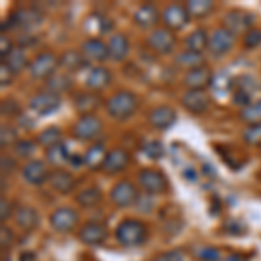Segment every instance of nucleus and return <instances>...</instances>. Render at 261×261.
I'll list each match as a JSON object with an SVG mask.
<instances>
[{
    "label": "nucleus",
    "mask_w": 261,
    "mask_h": 261,
    "mask_svg": "<svg viewBox=\"0 0 261 261\" xmlns=\"http://www.w3.org/2000/svg\"><path fill=\"white\" fill-rule=\"evenodd\" d=\"M259 148H261V145H259Z\"/></svg>",
    "instance_id": "52"
},
{
    "label": "nucleus",
    "mask_w": 261,
    "mask_h": 261,
    "mask_svg": "<svg viewBox=\"0 0 261 261\" xmlns=\"http://www.w3.org/2000/svg\"><path fill=\"white\" fill-rule=\"evenodd\" d=\"M7 261H9V259H7Z\"/></svg>",
    "instance_id": "53"
},
{
    "label": "nucleus",
    "mask_w": 261,
    "mask_h": 261,
    "mask_svg": "<svg viewBox=\"0 0 261 261\" xmlns=\"http://www.w3.org/2000/svg\"><path fill=\"white\" fill-rule=\"evenodd\" d=\"M181 105H183L185 110H188L193 115H202V113L207 112L209 105H211V98L205 91H187L181 96Z\"/></svg>",
    "instance_id": "15"
},
{
    "label": "nucleus",
    "mask_w": 261,
    "mask_h": 261,
    "mask_svg": "<svg viewBox=\"0 0 261 261\" xmlns=\"http://www.w3.org/2000/svg\"><path fill=\"white\" fill-rule=\"evenodd\" d=\"M110 200L117 207H130L140 200L138 188L130 181H119L110 190Z\"/></svg>",
    "instance_id": "7"
},
{
    "label": "nucleus",
    "mask_w": 261,
    "mask_h": 261,
    "mask_svg": "<svg viewBox=\"0 0 261 261\" xmlns=\"http://www.w3.org/2000/svg\"><path fill=\"white\" fill-rule=\"evenodd\" d=\"M35 148H37V145L30 140H19L12 146L16 157H19V159H30L32 155L35 153Z\"/></svg>",
    "instance_id": "39"
},
{
    "label": "nucleus",
    "mask_w": 261,
    "mask_h": 261,
    "mask_svg": "<svg viewBox=\"0 0 261 261\" xmlns=\"http://www.w3.org/2000/svg\"><path fill=\"white\" fill-rule=\"evenodd\" d=\"M0 220H2V223H6L7 221V218L11 216V202L6 199V197H2L0 199Z\"/></svg>",
    "instance_id": "47"
},
{
    "label": "nucleus",
    "mask_w": 261,
    "mask_h": 261,
    "mask_svg": "<svg viewBox=\"0 0 261 261\" xmlns=\"http://www.w3.org/2000/svg\"><path fill=\"white\" fill-rule=\"evenodd\" d=\"M0 244H2V249H7V247L12 246V242H14V235H12V231L7 228L6 225H2V228H0Z\"/></svg>",
    "instance_id": "46"
},
{
    "label": "nucleus",
    "mask_w": 261,
    "mask_h": 261,
    "mask_svg": "<svg viewBox=\"0 0 261 261\" xmlns=\"http://www.w3.org/2000/svg\"><path fill=\"white\" fill-rule=\"evenodd\" d=\"M21 172H23V178L27 183L35 185V187H40V185L47 183L50 171L47 169V164L44 161H37V159H32L21 167Z\"/></svg>",
    "instance_id": "14"
},
{
    "label": "nucleus",
    "mask_w": 261,
    "mask_h": 261,
    "mask_svg": "<svg viewBox=\"0 0 261 261\" xmlns=\"http://www.w3.org/2000/svg\"><path fill=\"white\" fill-rule=\"evenodd\" d=\"M161 18H162L161 11H159L157 6H153V4H143V6L138 7L133 14L134 23L141 28H146V30L151 27H155Z\"/></svg>",
    "instance_id": "23"
},
{
    "label": "nucleus",
    "mask_w": 261,
    "mask_h": 261,
    "mask_svg": "<svg viewBox=\"0 0 261 261\" xmlns=\"http://www.w3.org/2000/svg\"><path fill=\"white\" fill-rule=\"evenodd\" d=\"M252 23H254V18L252 14L246 11H241V9H233V11H228L223 18V28L228 30L230 33L237 35V33H244V32H249L252 28Z\"/></svg>",
    "instance_id": "9"
},
{
    "label": "nucleus",
    "mask_w": 261,
    "mask_h": 261,
    "mask_svg": "<svg viewBox=\"0 0 261 261\" xmlns=\"http://www.w3.org/2000/svg\"><path fill=\"white\" fill-rule=\"evenodd\" d=\"M73 105H75V110L81 113V115H92L99 108L101 98L92 91H82L77 92Z\"/></svg>",
    "instance_id": "26"
},
{
    "label": "nucleus",
    "mask_w": 261,
    "mask_h": 261,
    "mask_svg": "<svg viewBox=\"0 0 261 261\" xmlns=\"http://www.w3.org/2000/svg\"><path fill=\"white\" fill-rule=\"evenodd\" d=\"M162 21L166 24V28L169 30H181L188 24L190 21V14L187 11V6H181V4H169L167 7H164L162 11Z\"/></svg>",
    "instance_id": "10"
},
{
    "label": "nucleus",
    "mask_w": 261,
    "mask_h": 261,
    "mask_svg": "<svg viewBox=\"0 0 261 261\" xmlns=\"http://www.w3.org/2000/svg\"><path fill=\"white\" fill-rule=\"evenodd\" d=\"M146 45L155 54H171L176 45V35L169 28H155L146 37Z\"/></svg>",
    "instance_id": "5"
},
{
    "label": "nucleus",
    "mask_w": 261,
    "mask_h": 261,
    "mask_svg": "<svg viewBox=\"0 0 261 261\" xmlns=\"http://www.w3.org/2000/svg\"><path fill=\"white\" fill-rule=\"evenodd\" d=\"M2 63H6L7 68H9L14 75L21 73V71H23L24 68H28V66H30L27 54H24V50L21 49V47H14V49H12V53Z\"/></svg>",
    "instance_id": "33"
},
{
    "label": "nucleus",
    "mask_w": 261,
    "mask_h": 261,
    "mask_svg": "<svg viewBox=\"0 0 261 261\" xmlns=\"http://www.w3.org/2000/svg\"><path fill=\"white\" fill-rule=\"evenodd\" d=\"M47 185L54 192L61 193V195H68V193L73 192L75 187H77V179H75L73 174L68 171L54 169V171H50Z\"/></svg>",
    "instance_id": "20"
},
{
    "label": "nucleus",
    "mask_w": 261,
    "mask_h": 261,
    "mask_svg": "<svg viewBox=\"0 0 261 261\" xmlns=\"http://www.w3.org/2000/svg\"><path fill=\"white\" fill-rule=\"evenodd\" d=\"M21 113V107L18 103H16L12 98H7L2 101V115L4 117H14Z\"/></svg>",
    "instance_id": "44"
},
{
    "label": "nucleus",
    "mask_w": 261,
    "mask_h": 261,
    "mask_svg": "<svg viewBox=\"0 0 261 261\" xmlns=\"http://www.w3.org/2000/svg\"><path fill=\"white\" fill-rule=\"evenodd\" d=\"M112 82V71L101 65L92 66L89 70V73L86 75V87L87 91H101L105 87H108Z\"/></svg>",
    "instance_id": "22"
},
{
    "label": "nucleus",
    "mask_w": 261,
    "mask_h": 261,
    "mask_svg": "<svg viewBox=\"0 0 261 261\" xmlns=\"http://www.w3.org/2000/svg\"><path fill=\"white\" fill-rule=\"evenodd\" d=\"M58 66H60V58L56 54L40 53L35 56V60L30 61L28 73H30L32 79H37V81H47L49 77L56 73Z\"/></svg>",
    "instance_id": "3"
},
{
    "label": "nucleus",
    "mask_w": 261,
    "mask_h": 261,
    "mask_svg": "<svg viewBox=\"0 0 261 261\" xmlns=\"http://www.w3.org/2000/svg\"><path fill=\"white\" fill-rule=\"evenodd\" d=\"M138 183L150 195H161V193L167 190V178L164 176V172L157 169H150V167L140 171Z\"/></svg>",
    "instance_id": "6"
},
{
    "label": "nucleus",
    "mask_w": 261,
    "mask_h": 261,
    "mask_svg": "<svg viewBox=\"0 0 261 261\" xmlns=\"http://www.w3.org/2000/svg\"><path fill=\"white\" fill-rule=\"evenodd\" d=\"M214 9L213 0H190L187 2V11L190 14V18H205L207 14H211Z\"/></svg>",
    "instance_id": "36"
},
{
    "label": "nucleus",
    "mask_w": 261,
    "mask_h": 261,
    "mask_svg": "<svg viewBox=\"0 0 261 261\" xmlns=\"http://www.w3.org/2000/svg\"><path fill=\"white\" fill-rule=\"evenodd\" d=\"M61 136H63L61 129L56 127V125H50V127H45L39 136H37V145H40V146H44L45 150H49V148H53V146L63 143Z\"/></svg>",
    "instance_id": "34"
},
{
    "label": "nucleus",
    "mask_w": 261,
    "mask_h": 261,
    "mask_svg": "<svg viewBox=\"0 0 261 261\" xmlns=\"http://www.w3.org/2000/svg\"><path fill=\"white\" fill-rule=\"evenodd\" d=\"M70 157L71 155L68 153V148H66L65 143H60V145L45 150V161L56 169H60L65 164H70Z\"/></svg>",
    "instance_id": "30"
},
{
    "label": "nucleus",
    "mask_w": 261,
    "mask_h": 261,
    "mask_svg": "<svg viewBox=\"0 0 261 261\" xmlns=\"http://www.w3.org/2000/svg\"><path fill=\"white\" fill-rule=\"evenodd\" d=\"M244 45L247 49H256L261 45V28L252 27L249 32L244 35Z\"/></svg>",
    "instance_id": "43"
},
{
    "label": "nucleus",
    "mask_w": 261,
    "mask_h": 261,
    "mask_svg": "<svg viewBox=\"0 0 261 261\" xmlns=\"http://www.w3.org/2000/svg\"><path fill=\"white\" fill-rule=\"evenodd\" d=\"M115 239L120 246L124 247H138L143 246L148 239V230H146L145 223L140 220H124L117 226Z\"/></svg>",
    "instance_id": "2"
},
{
    "label": "nucleus",
    "mask_w": 261,
    "mask_h": 261,
    "mask_svg": "<svg viewBox=\"0 0 261 261\" xmlns=\"http://www.w3.org/2000/svg\"><path fill=\"white\" fill-rule=\"evenodd\" d=\"M44 21V16L39 9L35 7H19L11 14L9 18V27L14 28H23V30H32L37 28Z\"/></svg>",
    "instance_id": "8"
},
{
    "label": "nucleus",
    "mask_w": 261,
    "mask_h": 261,
    "mask_svg": "<svg viewBox=\"0 0 261 261\" xmlns=\"http://www.w3.org/2000/svg\"><path fill=\"white\" fill-rule=\"evenodd\" d=\"M2 172L6 174V172H12L16 169V161L12 157H9V155H2Z\"/></svg>",
    "instance_id": "48"
},
{
    "label": "nucleus",
    "mask_w": 261,
    "mask_h": 261,
    "mask_svg": "<svg viewBox=\"0 0 261 261\" xmlns=\"http://www.w3.org/2000/svg\"><path fill=\"white\" fill-rule=\"evenodd\" d=\"M226 261H242V258H241V256H237V254H231V256L226 258Z\"/></svg>",
    "instance_id": "51"
},
{
    "label": "nucleus",
    "mask_w": 261,
    "mask_h": 261,
    "mask_svg": "<svg viewBox=\"0 0 261 261\" xmlns=\"http://www.w3.org/2000/svg\"><path fill=\"white\" fill-rule=\"evenodd\" d=\"M108 237L107 226H103L101 223H87L84 225L81 231H79V241L86 246H101Z\"/></svg>",
    "instance_id": "21"
},
{
    "label": "nucleus",
    "mask_w": 261,
    "mask_h": 261,
    "mask_svg": "<svg viewBox=\"0 0 261 261\" xmlns=\"http://www.w3.org/2000/svg\"><path fill=\"white\" fill-rule=\"evenodd\" d=\"M143 151H145V155L151 159V161H159V159L164 157V145L159 140L146 141L143 145Z\"/></svg>",
    "instance_id": "40"
},
{
    "label": "nucleus",
    "mask_w": 261,
    "mask_h": 261,
    "mask_svg": "<svg viewBox=\"0 0 261 261\" xmlns=\"http://www.w3.org/2000/svg\"><path fill=\"white\" fill-rule=\"evenodd\" d=\"M140 107V99L134 92L127 89H122L115 94H112L107 99V112L112 119L115 120H127L136 113Z\"/></svg>",
    "instance_id": "1"
},
{
    "label": "nucleus",
    "mask_w": 261,
    "mask_h": 261,
    "mask_svg": "<svg viewBox=\"0 0 261 261\" xmlns=\"http://www.w3.org/2000/svg\"><path fill=\"white\" fill-rule=\"evenodd\" d=\"M12 49H14L12 40L6 35V33H2V35H0V56H2V61L12 53Z\"/></svg>",
    "instance_id": "45"
},
{
    "label": "nucleus",
    "mask_w": 261,
    "mask_h": 261,
    "mask_svg": "<svg viewBox=\"0 0 261 261\" xmlns=\"http://www.w3.org/2000/svg\"><path fill=\"white\" fill-rule=\"evenodd\" d=\"M18 141L19 140H18V130H16V127L4 124L2 129H0V146L7 148V146H14Z\"/></svg>",
    "instance_id": "38"
},
{
    "label": "nucleus",
    "mask_w": 261,
    "mask_h": 261,
    "mask_svg": "<svg viewBox=\"0 0 261 261\" xmlns=\"http://www.w3.org/2000/svg\"><path fill=\"white\" fill-rule=\"evenodd\" d=\"M108 54H110L112 61H124L129 54V39L125 33H113V35L108 39Z\"/></svg>",
    "instance_id": "25"
},
{
    "label": "nucleus",
    "mask_w": 261,
    "mask_h": 261,
    "mask_svg": "<svg viewBox=\"0 0 261 261\" xmlns=\"http://www.w3.org/2000/svg\"><path fill=\"white\" fill-rule=\"evenodd\" d=\"M176 112L174 108L167 107V105H161V107H155L153 110L148 113V122L151 127L159 130H167L176 124Z\"/></svg>",
    "instance_id": "18"
},
{
    "label": "nucleus",
    "mask_w": 261,
    "mask_h": 261,
    "mask_svg": "<svg viewBox=\"0 0 261 261\" xmlns=\"http://www.w3.org/2000/svg\"><path fill=\"white\" fill-rule=\"evenodd\" d=\"M242 138L247 145H261V124H252L247 125L242 133Z\"/></svg>",
    "instance_id": "41"
},
{
    "label": "nucleus",
    "mask_w": 261,
    "mask_h": 261,
    "mask_svg": "<svg viewBox=\"0 0 261 261\" xmlns=\"http://www.w3.org/2000/svg\"><path fill=\"white\" fill-rule=\"evenodd\" d=\"M0 70H2V86L6 87L7 84L11 82V79L14 77V73H12V71L7 68V65L6 63H2V66H0Z\"/></svg>",
    "instance_id": "50"
},
{
    "label": "nucleus",
    "mask_w": 261,
    "mask_h": 261,
    "mask_svg": "<svg viewBox=\"0 0 261 261\" xmlns=\"http://www.w3.org/2000/svg\"><path fill=\"white\" fill-rule=\"evenodd\" d=\"M103 133V120L98 115H81V119L73 124L71 127V134L77 140L82 141H92Z\"/></svg>",
    "instance_id": "4"
},
{
    "label": "nucleus",
    "mask_w": 261,
    "mask_h": 261,
    "mask_svg": "<svg viewBox=\"0 0 261 261\" xmlns=\"http://www.w3.org/2000/svg\"><path fill=\"white\" fill-rule=\"evenodd\" d=\"M197 259L199 261H221V252L216 247L205 246L200 247L199 252H197Z\"/></svg>",
    "instance_id": "42"
},
{
    "label": "nucleus",
    "mask_w": 261,
    "mask_h": 261,
    "mask_svg": "<svg viewBox=\"0 0 261 261\" xmlns=\"http://www.w3.org/2000/svg\"><path fill=\"white\" fill-rule=\"evenodd\" d=\"M241 119L246 122L247 125L252 124H261V99L252 101L249 107L242 108L241 112Z\"/></svg>",
    "instance_id": "37"
},
{
    "label": "nucleus",
    "mask_w": 261,
    "mask_h": 261,
    "mask_svg": "<svg viewBox=\"0 0 261 261\" xmlns=\"http://www.w3.org/2000/svg\"><path fill=\"white\" fill-rule=\"evenodd\" d=\"M14 223L23 231H33V230L39 228L40 216H39V213H37L33 207H28V205H21V207L16 209V213H14Z\"/></svg>",
    "instance_id": "24"
},
{
    "label": "nucleus",
    "mask_w": 261,
    "mask_h": 261,
    "mask_svg": "<svg viewBox=\"0 0 261 261\" xmlns=\"http://www.w3.org/2000/svg\"><path fill=\"white\" fill-rule=\"evenodd\" d=\"M233 44H235L233 33H230L228 30H225V28H218V30H214L211 35H209L207 50L213 56H223V54L230 53Z\"/></svg>",
    "instance_id": "13"
},
{
    "label": "nucleus",
    "mask_w": 261,
    "mask_h": 261,
    "mask_svg": "<svg viewBox=\"0 0 261 261\" xmlns=\"http://www.w3.org/2000/svg\"><path fill=\"white\" fill-rule=\"evenodd\" d=\"M87 65H89V61L84 58L81 50H66L60 58V66H63L66 71H79Z\"/></svg>",
    "instance_id": "29"
},
{
    "label": "nucleus",
    "mask_w": 261,
    "mask_h": 261,
    "mask_svg": "<svg viewBox=\"0 0 261 261\" xmlns=\"http://www.w3.org/2000/svg\"><path fill=\"white\" fill-rule=\"evenodd\" d=\"M61 107V98L49 91H42L30 99V108L37 115H53Z\"/></svg>",
    "instance_id": "12"
},
{
    "label": "nucleus",
    "mask_w": 261,
    "mask_h": 261,
    "mask_svg": "<svg viewBox=\"0 0 261 261\" xmlns=\"http://www.w3.org/2000/svg\"><path fill=\"white\" fill-rule=\"evenodd\" d=\"M207 44H209V35H207V32L202 30V28L193 30L190 35L185 39V45H187V49L195 50V53H202L204 49H207Z\"/></svg>",
    "instance_id": "35"
},
{
    "label": "nucleus",
    "mask_w": 261,
    "mask_h": 261,
    "mask_svg": "<svg viewBox=\"0 0 261 261\" xmlns=\"http://www.w3.org/2000/svg\"><path fill=\"white\" fill-rule=\"evenodd\" d=\"M79 223V214L71 207H60L50 214V226L58 233H70Z\"/></svg>",
    "instance_id": "11"
},
{
    "label": "nucleus",
    "mask_w": 261,
    "mask_h": 261,
    "mask_svg": "<svg viewBox=\"0 0 261 261\" xmlns=\"http://www.w3.org/2000/svg\"><path fill=\"white\" fill-rule=\"evenodd\" d=\"M157 261H183V256L178 251H169L166 254H162Z\"/></svg>",
    "instance_id": "49"
},
{
    "label": "nucleus",
    "mask_w": 261,
    "mask_h": 261,
    "mask_svg": "<svg viewBox=\"0 0 261 261\" xmlns=\"http://www.w3.org/2000/svg\"><path fill=\"white\" fill-rule=\"evenodd\" d=\"M214 75L207 66H199V68H193L187 71L183 79V84L188 87V91H204L205 87H209L213 84Z\"/></svg>",
    "instance_id": "19"
},
{
    "label": "nucleus",
    "mask_w": 261,
    "mask_h": 261,
    "mask_svg": "<svg viewBox=\"0 0 261 261\" xmlns=\"http://www.w3.org/2000/svg\"><path fill=\"white\" fill-rule=\"evenodd\" d=\"M129 162H130V155H129L127 150L113 148V150L108 151L107 161H105L101 171H105L108 176H115V174H119V172H124L125 169H127Z\"/></svg>",
    "instance_id": "16"
},
{
    "label": "nucleus",
    "mask_w": 261,
    "mask_h": 261,
    "mask_svg": "<svg viewBox=\"0 0 261 261\" xmlns=\"http://www.w3.org/2000/svg\"><path fill=\"white\" fill-rule=\"evenodd\" d=\"M75 200H77V204L82 205V207H96V205H99L101 200H103V192H101L98 187L92 185V187H87L79 192Z\"/></svg>",
    "instance_id": "31"
},
{
    "label": "nucleus",
    "mask_w": 261,
    "mask_h": 261,
    "mask_svg": "<svg viewBox=\"0 0 261 261\" xmlns=\"http://www.w3.org/2000/svg\"><path fill=\"white\" fill-rule=\"evenodd\" d=\"M81 53L84 54L87 61H92V63H103L107 60H110V54H108V42L101 40V39H87L86 42L82 44L81 47Z\"/></svg>",
    "instance_id": "17"
},
{
    "label": "nucleus",
    "mask_w": 261,
    "mask_h": 261,
    "mask_svg": "<svg viewBox=\"0 0 261 261\" xmlns=\"http://www.w3.org/2000/svg\"><path fill=\"white\" fill-rule=\"evenodd\" d=\"M108 151L105 148V145L101 141L91 145V148H87V151L84 153V166H87L89 169L96 171L103 167L105 161H107Z\"/></svg>",
    "instance_id": "28"
},
{
    "label": "nucleus",
    "mask_w": 261,
    "mask_h": 261,
    "mask_svg": "<svg viewBox=\"0 0 261 261\" xmlns=\"http://www.w3.org/2000/svg\"><path fill=\"white\" fill-rule=\"evenodd\" d=\"M71 87H73V81H71L68 71H56L53 77H49L47 81H45V91L53 92V94H58V96L71 91Z\"/></svg>",
    "instance_id": "27"
},
{
    "label": "nucleus",
    "mask_w": 261,
    "mask_h": 261,
    "mask_svg": "<svg viewBox=\"0 0 261 261\" xmlns=\"http://www.w3.org/2000/svg\"><path fill=\"white\" fill-rule=\"evenodd\" d=\"M176 65L181 66L185 70H193L199 68V66H204V54L202 53H195V50H188L185 49L183 53H179L178 56L174 58Z\"/></svg>",
    "instance_id": "32"
}]
</instances>
